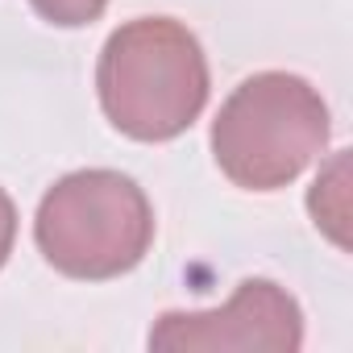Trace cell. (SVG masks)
Returning a JSON list of instances; mask_svg holds the SVG:
<instances>
[{"mask_svg":"<svg viewBox=\"0 0 353 353\" xmlns=\"http://www.w3.org/2000/svg\"><path fill=\"white\" fill-rule=\"evenodd\" d=\"M328 145V104L291 71L250 75L212 121L216 166L245 192H279Z\"/></svg>","mask_w":353,"mask_h":353,"instance_id":"obj_2","label":"cell"},{"mask_svg":"<svg viewBox=\"0 0 353 353\" xmlns=\"http://www.w3.org/2000/svg\"><path fill=\"white\" fill-rule=\"evenodd\" d=\"M34 241L67 279H121L154 245V208L121 170H71L42 196Z\"/></svg>","mask_w":353,"mask_h":353,"instance_id":"obj_3","label":"cell"},{"mask_svg":"<svg viewBox=\"0 0 353 353\" xmlns=\"http://www.w3.org/2000/svg\"><path fill=\"white\" fill-rule=\"evenodd\" d=\"M303 312L270 279H245L216 312H166L150 328L154 353H295Z\"/></svg>","mask_w":353,"mask_h":353,"instance_id":"obj_4","label":"cell"},{"mask_svg":"<svg viewBox=\"0 0 353 353\" xmlns=\"http://www.w3.org/2000/svg\"><path fill=\"white\" fill-rule=\"evenodd\" d=\"M307 208H312L316 229H324L345 250L349 245V237H345V221H349V150H336V158L316 174Z\"/></svg>","mask_w":353,"mask_h":353,"instance_id":"obj_5","label":"cell"},{"mask_svg":"<svg viewBox=\"0 0 353 353\" xmlns=\"http://www.w3.org/2000/svg\"><path fill=\"white\" fill-rule=\"evenodd\" d=\"M208 59L200 38L174 17H137L108 34L96 63L100 108L133 141L188 133L208 104Z\"/></svg>","mask_w":353,"mask_h":353,"instance_id":"obj_1","label":"cell"},{"mask_svg":"<svg viewBox=\"0 0 353 353\" xmlns=\"http://www.w3.org/2000/svg\"><path fill=\"white\" fill-rule=\"evenodd\" d=\"M13 241H17V204L0 188V270H5V262L13 254Z\"/></svg>","mask_w":353,"mask_h":353,"instance_id":"obj_7","label":"cell"},{"mask_svg":"<svg viewBox=\"0 0 353 353\" xmlns=\"http://www.w3.org/2000/svg\"><path fill=\"white\" fill-rule=\"evenodd\" d=\"M34 13L59 30H79V26H92L104 9L108 0H30Z\"/></svg>","mask_w":353,"mask_h":353,"instance_id":"obj_6","label":"cell"}]
</instances>
